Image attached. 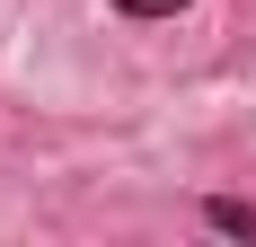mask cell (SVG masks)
Here are the masks:
<instances>
[{
	"label": "cell",
	"instance_id": "obj_2",
	"mask_svg": "<svg viewBox=\"0 0 256 247\" xmlns=\"http://www.w3.org/2000/svg\"><path fill=\"white\" fill-rule=\"evenodd\" d=\"M115 9H124V18H177L186 0H115Z\"/></svg>",
	"mask_w": 256,
	"mask_h": 247
},
{
	"label": "cell",
	"instance_id": "obj_1",
	"mask_svg": "<svg viewBox=\"0 0 256 247\" xmlns=\"http://www.w3.org/2000/svg\"><path fill=\"white\" fill-rule=\"evenodd\" d=\"M204 221L221 230V238H256V203H248V194H212V203H204Z\"/></svg>",
	"mask_w": 256,
	"mask_h": 247
}]
</instances>
